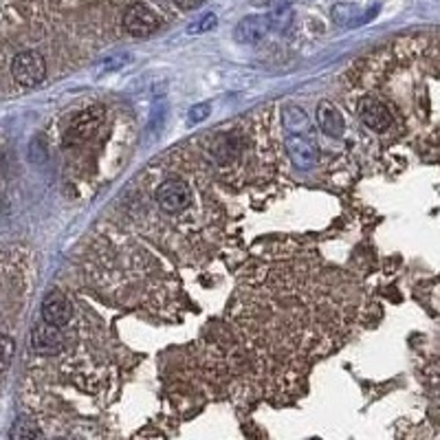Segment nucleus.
I'll use <instances>...</instances> for the list:
<instances>
[{
    "instance_id": "1",
    "label": "nucleus",
    "mask_w": 440,
    "mask_h": 440,
    "mask_svg": "<svg viewBox=\"0 0 440 440\" xmlns=\"http://www.w3.org/2000/svg\"><path fill=\"white\" fill-rule=\"evenodd\" d=\"M11 77L22 88H34L46 77V62L38 51H20L11 60Z\"/></svg>"
},
{
    "instance_id": "2",
    "label": "nucleus",
    "mask_w": 440,
    "mask_h": 440,
    "mask_svg": "<svg viewBox=\"0 0 440 440\" xmlns=\"http://www.w3.org/2000/svg\"><path fill=\"white\" fill-rule=\"evenodd\" d=\"M159 27V18L152 9L145 5H133L124 13V29L133 38H148Z\"/></svg>"
},
{
    "instance_id": "3",
    "label": "nucleus",
    "mask_w": 440,
    "mask_h": 440,
    "mask_svg": "<svg viewBox=\"0 0 440 440\" xmlns=\"http://www.w3.org/2000/svg\"><path fill=\"white\" fill-rule=\"evenodd\" d=\"M156 203L163 211H181L189 205V189L181 178H168L156 189Z\"/></svg>"
},
{
    "instance_id": "4",
    "label": "nucleus",
    "mask_w": 440,
    "mask_h": 440,
    "mask_svg": "<svg viewBox=\"0 0 440 440\" xmlns=\"http://www.w3.org/2000/svg\"><path fill=\"white\" fill-rule=\"evenodd\" d=\"M31 348H34L42 356L58 354L64 348V333H62V328L46 324V321L36 324L34 331H31Z\"/></svg>"
},
{
    "instance_id": "5",
    "label": "nucleus",
    "mask_w": 440,
    "mask_h": 440,
    "mask_svg": "<svg viewBox=\"0 0 440 440\" xmlns=\"http://www.w3.org/2000/svg\"><path fill=\"white\" fill-rule=\"evenodd\" d=\"M102 119H104V108L102 106H93L88 110H84L69 126V130H67V143L69 145H75V143H81V141H86L88 137H93L95 130L100 128Z\"/></svg>"
},
{
    "instance_id": "6",
    "label": "nucleus",
    "mask_w": 440,
    "mask_h": 440,
    "mask_svg": "<svg viewBox=\"0 0 440 440\" xmlns=\"http://www.w3.org/2000/svg\"><path fill=\"white\" fill-rule=\"evenodd\" d=\"M286 154L293 161V166L300 170H311L317 163L315 141L306 135H288L286 137Z\"/></svg>"
},
{
    "instance_id": "7",
    "label": "nucleus",
    "mask_w": 440,
    "mask_h": 440,
    "mask_svg": "<svg viewBox=\"0 0 440 440\" xmlns=\"http://www.w3.org/2000/svg\"><path fill=\"white\" fill-rule=\"evenodd\" d=\"M73 317V306L69 298L60 291H51L42 302V321L64 328Z\"/></svg>"
},
{
    "instance_id": "8",
    "label": "nucleus",
    "mask_w": 440,
    "mask_h": 440,
    "mask_svg": "<svg viewBox=\"0 0 440 440\" xmlns=\"http://www.w3.org/2000/svg\"><path fill=\"white\" fill-rule=\"evenodd\" d=\"M359 117L374 133H385L392 126V112L377 97H364L359 102Z\"/></svg>"
},
{
    "instance_id": "9",
    "label": "nucleus",
    "mask_w": 440,
    "mask_h": 440,
    "mask_svg": "<svg viewBox=\"0 0 440 440\" xmlns=\"http://www.w3.org/2000/svg\"><path fill=\"white\" fill-rule=\"evenodd\" d=\"M269 31H271L269 15H247V18H242L238 22L234 36L242 44H255L260 40H265Z\"/></svg>"
},
{
    "instance_id": "10",
    "label": "nucleus",
    "mask_w": 440,
    "mask_h": 440,
    "mask_svg": "<svg viewBox=\"0 0 440 440\" xmlns=\"http://www.w3.org/2000/svg\"><path fill=\"white\" fill-rule=\"evenodd\" d=\"M317 124L319 128L324 130L328 137H344V117H341V112L337 110V106L333 102H319L317 106Z\"/></svg>"
},
{
    "instance_id": "11",
    "label": "nucleus",
    "mask_w": 440,
    "mask_h": 440,
    "mask_svg": "<svg viewBox=\"0 0 440 440\" xmlns=\"http://www.w3.org/2000/svg\"><path fill=\"white\" fill-rule=\"evenodd\" d=\"M9 440H42V429L38 420L29 414L18 416L9 429Z\"/></svg>"
},
{
    "instance_id": "12",
    "label": "nucleus",
    "mask_w": 440,
    "mask_h": 440,
    "mask_svg": "<svg viewBox=\"0 0 440 440\" xmlns=\"http://www.w3.org/2000/svg\"><path fill=\"white\" fill-rule=\"evenodd\" d=\"M282 126L288 135H304L308 128V117L300 106H284L282 110Z\"/></svg>"
},
{
    "instance_id": "13",
    "label": "nucleus",
    "mask_w": 440,
    "mask_h": 440,
    "mask_svg": "<svg viewBox=\"0 0 440 440\" xmlns=\"http://www.w3.org/2000/svg\"><path fill=\"white\" fill-rule=\"evenodd\" d=\"M13 354H15V341L11 335L0 331V374H5L13 361Z\"/></svg>"
},
{
    "instance_id": "14",
    "label": "nucleus",
    "mask_w": 440,
    "mask_h": 440,
    "mask_svg": "<svg viewBox=\"0 0 440 440\" xmlns=\"http://www.w3.org/2000/svg\"><path fill=\"white\" fill-rule=\"evenodd\" d=\"M216 13H205V15H201V18L196 20V22H192L189 27H187V34H205V31H211L216 27Z\"/></svg>"
},
{
    "instance_id": "15",
    "label": "nucleus",
    "mask_w": 440,
    "mask_h": 440,
    "mask_svg": "<svg viewBox=\"0 0 440 440\" xmlns=\"http://www.w3.org/2000/svg\"><path fill=\"white\" fill-rule=\"evenodd\" d=\"M352 15H354V9H352L350 5H335V7H333V20H335L337 25H346V22H350Z\"/></svg>"
},
{
    "instance_id": "16",
    "label": "nucleus",
    "mask_w": 440,
    "mask_h": 440,
    "mask_svg": "<svg viewBox=\"0 0 440 440\" xmlns=\"http://www.w3.org/2000/svg\"><path fill=\"white\" fill-rule=\"evenodd\" d=\"M209 104H199V106H194L192 110H189V121H194V124H199V121H203L207 115H209Z\"/></svg>"
},
{
    "instance_id": "17",
    "label": "nucleus",
    "mask_w": 440,
    "mask_h": 440,
    "mask_svg": "<svg viewBox=\"0 0 440 440\" xmlns=\"http://www.w3.org/2000/svg\"><path fill=\"white\" fill-rule=\"evenodd\" d=\"M174 3L181 7V9H196V7H201L203 5V0H174Z\"/></svg>"
}]
</instances>
